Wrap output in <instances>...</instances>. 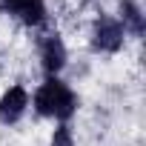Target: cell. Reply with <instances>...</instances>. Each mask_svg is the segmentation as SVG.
<instances>
[{"label": "cell", "instance_id": "1", "mask_svg": "<svg viewBox=\"0 0 146 146\" xmlns=\"http://www.w3.org/2000/svg\"><path fill=\"white\" fill-rule=\"evenodd\" d=\"M78 103H80L78 92L63 78H43L32 92V112L54 123H69L78 115Z\"/></svg>", "mask_w": 146, "mask_h": 146}, {"label": "cell", "instance_id": "2", "mask_svg": "<svg viewBox=\"0 0 146 146\" xmlns=\"http://www.w3.org/2000/svg\"><path fill=\"white\" fill-rule=\"evenodd\" d=\"M89 46L98 54H117L126 46V32L115 15H98L89 26Z\"/></svg>", "mask_w": 146, "mask_h": 146}, {"label": "cell", "instance_id": "3", "mask_svg": "<svg viewBox=\"0 0 146 146\" xmlns=\"http://www.w3.org/2000/svg\"><path fill=\"white\" fill-rule=\"evenodd\" d=\"M37 63L46 78H60L63 69L69 66V49L57 32H46L37 37Z\"/></svg>", "mask_w": 146, "mask_h": 146}, {"label": "cell", "instance_id": "4", "mask_svg": "<svg viewBox=\"0 0 146 146\" xmlns=\"http://www.w3.org/2000/svg\"><path fill=\"white\" fill-rule=\"evenodd\" d=\"M32 109V92L23 83H12L0 92V123L3 126H17L26 112Z\"/></svg>", "mask_w": 146, "mask_h": 146}, {"label": "cell", "instance_id": "5", "mask_svg": "<svg viewBox=\"0 0 146 146\" xmlns=\"http://www.w3.org/2000/svg\"><path fill=\"white\" fill-rule=\"evenodd\" d=\"M12 17L26 29H43L49 23V3L46 0H17Z\"/></svg>", "mask_w": 146, "mask_h": 146}, {"label": "cell", "instance_id": "6", "mask_svg": "<svg viewBox=\"0 0 146 146\" xmlns=\"http://www.w3.org/2000/svg\"><path fill=\"white\" fill-rule=\"evenodd\" d=\"M115 17L120 20L126 37H135V40L143 37V32H146V15H143V9H140L137 0H120Z\"/></svg>", "mask_w": 146, "mask_h": 146}, {"label": "cell", "instance_id": "7", "mask_svg": "<svg viewBox=\"0 0 146 146\" xmlns=\"http://www.w3.org/2000/svg\"><path fill=\"white\" fill-rule=\"evenodd\" d=\"M49 146H78L75 129H72L69 123H54V129L49 135Z\"/></svg>", "mask_w": 146, "mask_h": 146}]
</instances>
